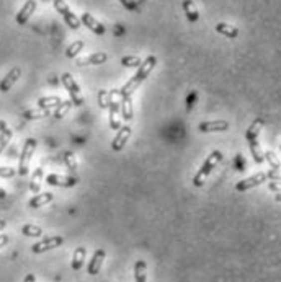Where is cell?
Here are the masks:
<instances>
[{
	"instance_id": "ac0fdd59",
	"label": "cell",
	"mask_w": 281,
	"mask_h": 282,
	"mask_svg": "<svg viewBox=\"0 0 281 282\" xmlns=\"http://www.w3.org/2000/svg\"><path fill=\"white\" fill-rule=\"evenodd\" d=\"M183 11L190 23H196L200 20V11H198V7L193 0H183Z\"/></svg>"
},
{
	"instance_id": "ab89813d",
	"label": "cell",
	"mask_w": 281,
	"mask_h": 282,
	"mask_svg": "<svg viewBox=\"0 0 281 282\" xmlns=\"http://www.w3.org/2000/svg\"><path fill=\"white\" fill-rule=\"evenodd\" d=\"M270 189L275 191V192H280V181H272Z\"/></svg>"
},
{
	"instance_id": "b9f144b4",
	"label": "cell",
	"mask_w": 281,
	"mask_h": 282,
	"mask_svg": "<svg viewBox=\"0 0 281 282\" xmlns=\"http://www.w3.org/2000/svg\"><path fill=\"white\" fill-rule=\"evenodd\" d=\"M8 126H7V122H5L3 119H0V132L3 131V129H7Z\"/></svg>"
},
{
	"instance_id": "8992f818",
	"label": "cell",
	"mask_w": 281,
	"mask_h": 282,
	"mask_svg": "<svg viewBox=\"0 0 281 282\" xmlns=\"http://www.w3.org/2000/svg\"><path fill=\"white\" fill-rule=\"evenodd\" d=\"M116 95L118 92L116 90H111L110 92V104H108V109H110V127L113 131H118L121 127V114H120V101L116 99Z\"/></svg>"
},
{
	"instance_id": "484cf974",
	"label": "cell",
	"mask_w": 281,
	"mask_h": 282,
	"mask_svg": "<svg viewBox=\"0 0 281 282\" xmlns=\"http://www.w3.org/2000/svg\"><path fill=\"white\" fill-rule=\"evenodd\" d=\"M61 101H62L61 96H43V98L38 99V108L52 109V108H56Z\"/></svg>"
},
{
	"instance_id": "4dcf8cb0",
	"label": "cell",
	"mask_w": 281,
	"mask_h": 282,
	"mask_svg": "<svg viewBox=\"0 0 281 282\" xmlns=\"http://www.w3.org/2000/svg\"><path fill=\"white\" fill-rule=\"evenodd\" d=\"M121 64L125 67L138 69L140 64H142V59H140L139 56H125V57H121Z\"/></svg>"
},
{
	"instance_id": "e575fe53",
	"label": "cell",
	"mask_w": 281,
	"mask_h": 282,
	"mask_svg": "<svg viewBox=\"0 0 281 282\" xmlns=\"http://www.w3.org/2000/svg\"><path fill=\"white\" fill-rule=\"evenodd\" d=\"M98 103H100V108L107 109L108 104H110V92L102 90L100 93H98Z\"/></svg>"
},
{
	"instance_id": "d4e9b609",
	"label": "cell",
	"mask_w": 281,
	"mask_h": 282,
	"mask_svg": "<svg viewBox=\"0 0 281 282\" xmlns=\"http://www.w3.org/2000/svg\"><path fill=\"white\" fill-rule=\"evenodd\" d=\"M249 147H250L252 158H254V162H255V163H263V162H265V158H263V150L260 149L259 140H250V142H249Z\"/></svg>"
},
{
	"instance_id": "6da1fadb",
	"label": "cell",
	"mask_w": 281,
	"mask_h": 282,
	"mask_svg": "<svg viewBox=\"0 0 281 282\" xmlns=\"http://www.w3.org/2000/svg\"><path fill=\"white\" fill-rule=\"evenodd\" d=\"M155 64H157V57L155 56H147V57H145V61H142V64L138 67V72L134 74L125 85H123V88L118 92V95L120 96H133V93L138 90L139 85L142 84V82L150 75L152 70H154Z\"/></svg>"
},
{
	"instance_id": "836d02e7",
	"label": "cell",
	"mask_w": 281,
	"mask_h": 282,
	"mask_svg": "<svg viewBox=\"0 0 281 282\" xmlns=\"http://www.w3.org/2000/svg\"><path fill=\"white\" fill-rule=\"evenodd\" d=\"M10 139H11V131L7 127V129H3L2 132H0V154L5 150V147L8 145L10 142Z\"/></svg>"
},
{
	"instance_id": "7bdbcfd3",
	"label": "cell",
	"mask_w": 281,
	"mask_h": 282,
	"mask_svg": "<svg viewBox=\"0 0 281 282\" xmlns=\"http://www.w3.org/2000/svg\"><path fill=\"white\" fill-rule=\"evenodd\" d=\"M5 197H7V192H5V189L0 188V199H5Z\"/></svg>"
},
{
	"instance_id": "e0dca14e",
	"label": "cell",
	"mask_w": 281,
	"mask_h": 282,
	"mask_svg": "<svg viewBox=\"0 0 281 282\" xmlns=\"http://www.w3.org/2000/svg\"><path fill=\"white\" fill-rule=\"evenodd\" d=\"M120 114L125 121H131L134 116V108H133V99L131 96H121L120 99Z\"/></svg>"
},
{
	"instance_id": "ba28073f",
	"label": "cell",
	"mask_w": 281,
	"mask_h": 282,
	"mask_svg": "<svg viewBox=\"0 0 281 282\" xmlns=\"http://www.w3.org/2000/svg\"><path fill=\"white\" fill-rule=\"evenodd\" d=\"M265 181H267V173H255V175L249 176V178L239 181V183L236 185V189L241 191V192L249 191V189H252V188H257V186L263 185Z\"/></svg>"
},
{
	"instance_id": "d6a6232c",
	"label": "cell",
	"mask_w": 281,
	"mask_h": 282,
	"mask_svg": "<svg viewBox=\"0 0 281 282\" xmlns=\"http://www.w3.org/2000/svg\"><path fill=\"white\" fill-rule=\"evenodd\" d=\"M263 158L270 163L272 170H277V172H280V160H278V157L273 154V152H265V154H263Z\"/></svg>"
},
{
	"instance_id": "5bb4252c",
	"label": "cell",
	"mask_w": 281,
	"mask_h": 282,
	"mask_svg": "<svg viewBox=\"0 0 281 282\" xmlns=\"http://www.w3.org/2000/svg\"><path fill=\"white\" fill-rule=\"evenodd\" d=\"M20 75H21V69L20 67H13V69H11L10 72L3 77V80L0 82V92L7 93L10 88L13 87L16 82H18Z\"/></svg>"
},
{
	"instance_id": "44dd1931",
	"label": "cell",
	"mask_w": 281,
	"mask_h": 282,
	"mask_svg": "<svg viewBox=\"0 0 281 282\" xmlns=\"http://www.w3.org/2000/svg\"><path fill=\"white\" fill-rule=\"evenodd\" d=\"M51 201H52V192H43V194H36L34 197H31L28 205H30L31 209H38L46 204H49Z\"/></svg>"
},
{
	"instance_id": "f1b7e54d",
	"label": "cell",
	"mask_w": 281,
	"mask_h": 282,
	"mask_svg": "<svg viewBox=\"0 0 281 282\" xmlns=\"http://www.w3.org/2000/svg\"><path fill=\"white\" fill-rule=\"evenodd\" d=\"M21 233L25 235V237H41L44 232H43V228L38 227V225L26 224V225L21 227Z\"/></svg>"
},
{
	"instance_id": "7402d4cb",
	"label": "cell",
	"mask_w": 281,
	"mask_h": 282,
	"mask_svg": "<svg viewBox=\"0 0 281 282\" xmlns=\"http://www.w3.org/2000/svg\"><path fill=\"white\" fill-rule=\"evenodd\" d=\"M43 168H36L34 170V173L31 175V181H30V189L33 194H39L41 191V183H43Z\"/></svg>"
},
{
	"instance_id": "7c38bea8",
	"label": "cell",
	"mask_w": 281,
	"mask_h": 282,
	"mask_svg": "<svg viewBox=\"0 0 281 282\" xmlns=\"http://www.w3.org/2000/svg\"><path fill=\"white\" fill-rule=\"evenodd\" d=\"M46 183L49 186H61V188H70L77 183V180L74 176H64V175H57V173H51L46 176Z\"/></svg>"
},
{
	"instance_id": "f35d334b",
	"label": "cell",
	"mask_w": 281,
	"mask_h": 282,
	"mask_svg": "<svg viewBox=\"0 0 281 282\" xmlns=\"http://www.w3.org/2000/svg\"><path fill=\"white\" fill-rule=\"evenodd\" d=\"M7 243H8V237H7V235H0V250H2Z\"/></svg>"
},
{
	"instance_id": "2e32d148",
	"label": "cell",
	"mask_w": 281,
	"mask_h": 282,
	"mask_svg": "<svg viewBox=\"0 0 281 282\" xmlns=\"http://www.w3.org/2000/svg\"><path fill=\"white\" fill-rule=\"evenodd\" d=\"M108 61V54L107 52H93L89 57L79 59L77 64L79 66H100V64H105Z\"/></svg>"
},
{
	"instance_id": "9a60e30c",
	"label": "cell",
	"mask_w": 281,
	"mask_h": 282,
	"mask_svg": "<svg viewBox=\"0 0 281 282\" xmlns=\"http://www.w3.org/2000/svg\"><path fill=\"white\" fill-rule=\"evenodd\" d=\"M105 256H107V253H105V250H97L95 253H93L90 263H89V268H87V273H89L90 276H97L98 273H100Z\"/></svg>"
},
{
	"instance_id": "60d3db41",
	"label": "cell",
	"mask_w": 281,
	"mask_h": 282,
	"mask_svg": "<svg viewBox=\"0 0 281 282\" xmlns=\"http://www.w3.org/2000/svg\"><path fill=\"white\" fill-rule=\"evenodd\" d=\"M25 282H36V278H34V274H28L25 278Z\"/></svg>"
},
{
	"instance_id": "f546056e",
	"label": "cell",
	"mask_w": 281,
	"mask_h": 282,
	"mask_svg": "<svg viewBox=\"0 0 281 282\" xmlns=\"http://www.w3.org/2000/svg\"><path fill=\"white\" fill-rule=\"evenodd\" d=\"M51 114V109H46V108H38V109H30L26 111L25 114V119H39V117H46Z\"/></svg>"
},
{
	"instance_id": "4316f807",
	"label": "cell",
	"mask_w": 281,
	"mask_h": 282,
	"mask_svg": "<svg viewBox=\"0 0 281 282\" xmlns=\"http://www.w3.org/2000/svg\"><path fill=\"white\" fill-rule=\"evenodd\" d=\"M72 108V101H70V99H66V101H62L57 104L56 106V109H54V113H52V116L56 117V119H61V117H64L67 113H69V109Z\"/></svg>"
},
{
	"instance_id": "5b68a950",
	"label": "cell",
	"mask_w": 281,
	"mask_h": 282,
	"mask_svg": "<svg viewBox=\"0 0 281 282\" xmlns=\"http://www.w3.org/2000/svg\"><path fill=\"white\" fill-rule=\"evenodd\" d=\"M52 5H54V8L59 11V15L62 16L64 21H66L70 28H72V29H79L80 20L77 18V16H75V13L69 8V5L64 2V0H54V2H52Z\"/></svg>"
},
{
	"instance_id": "52a82bcc",
	"label": "cell",
	"mask_w": 281,
	"mask_h": 282,
	"mask_svg": "<svg viewBox=\"0 0 281 282\" xmlns=\"http://www.w3.org/2000/svg\"><path fill=\"white\" fill-rule=\"evenodd\" d=\"M64 242L62 237H48L44 240H41V242L34 243L31 246V251L34 255H39V253H44V251H49V250H54L57 246H61Z\"/></svg>"
},
{
	"instance_id": "83f0119b",
	"label": "cell",
	"mask_w": 281,
	"mask_h": 282,
	"mask_svg": "<svg viewBox=\"0 0 281 282\" xmlns=\"http://www.w3.org/2000/svg\"><path fill=\"white\" fill-rule=\"evenodd\" d=\"M84 41H74V43L72 44H70L69 46V48L66 49V56L69 57V59H74V57H77L79 54H80V52L82 51H84Z\"/></svg>"
},
{
	"instance_id": "d590c367",
	"label": "cell",
	"mask_w": 281,
	"mask_h": 282,
	"mask_svg": "<svg viewBox=\"0 0 281 282\" xmlns=\"http://www.w3.org/2000/svg\"><path fill=\"white\" fill-rule=\"evenodd\" d=\"M15 175H16V170L15 168L0 167V178H13Z\"/></svg>"
},
{
	"instance_id": "8fae6325",
	"label": "cell",
	"mask_w": 281,
	"mask_h": 282,
	"mask_svg": "<svg viewBox=\"0 0 281 282\" xmlns=\"http://www.w3.org/2000/svg\"><path fill=\"white\" fill-rule=\"evenodd\" d=\"M200 132H224L229 129V122L224 119H216V121H204L198 124Z\"/></svg>"
},
{
	"instance_id": "ee69618b",
	"label": "cell",
	"mask_w": 281,
	"mask_h": 282,
	"mask_svg": "<svg viewBox=\"0 0 281 282\" xmlns=\"http://www.w3.org/2000/svg\"><path fill=\"white\" fill-rule=\"evenodd\" d=\"M5 227H7V222H5V220H0V232H2Z\"/></svg>"
},
{
	"instance_id": "cb8c5ba5",
	"label": "cell",
	"mask_w": 281,
	"mask_h": 282,
	"mask_svg": "<svg viewBox=\"0 0 281 282\" xmlns=\"http://www.w3.org/2000/svg\"><path fill=\"white\" fill-rule=\"evenodd\" d=\"M134 282H147V266L142 260L134 266Z\"/></svg>"
},
{
	"instance_id": "1f68e13d",
	"label": "cell",
	"mask_w": 281,
	"mask_h": 282,
	"mask_svg": "<svg viewBox=\"0 0 281 282\" xmlns=\"http://www.w3.org/2000/svg\"><path fill=\"white\" fill-rule=\"evenodd\" d=\"M64 162H66V167L69 172L75 173L77 172V160H75V157L72 152H67V154H64Z\"/></svg>"
},
{
	"instance_id": "603a6c76",
	"label": "cell",
	"mask_w": 281,
	"mask_h": 282,
	"mask_svg": "<svg viewBox=\"0 0 281 282\" xmlns=\"http://www.w3.org/2000/svg\"><path fill=\"white\" fill-rule=\"evenodd\" d=\"M87 256V250L84 246H79L77 250L74 251V260H72V269L74 271H80L84 268V260Z\"/></svg>"
},
{
	"instance_id": "3957f363",
	"label": "cell",
	"mask_w": 281,
	"mask_h": 282,
	"mask_svg": "<svg viewBox=\"0 0 281 282\" xmlns=\"http://www.w3.org/2000/svg\"><path fill=\"white\" fill-rule=\"evenodd\" d=\"M34 150H36V139H26L25 145L21 149V155H20V163H18V175L20 176H26L30 172V163Z\"/></svg>"
},
{
	"instance_id": "8d00e7d4",
	"label": "cell",
	"mask_w": 281,
	"mask_h": 282,
	"mask_svg": "<svg viewBox=\"0 0 281 282\" xmlns=\"http://www.w3.org/2000/svg\"><path fill=\"white\" fill-rule=\"evenodd\" d=\"M120 2H121L123 7H125L126 10H130V11H133V10H136V8H138L136 0H120Z\"/></svg>"
},
{
	"instance_id": "4fadbf2b",
	"label": "cell",
	"mask_w": 281,
	"mask_h": 282,
	"mask_svg": "<svg viewBox=\"0 0 281 282\" xmlns=\"http://www.w3.org/2000/svg\"><path fill=\"white\" fill-rule=\"evenodd\" d=\"M80 23H84V25L90 29V31H93L95 34H105V31H107V28H105V25H102L100 21H98L95 16L90 15V13H87V11H84L80 16Z\"/></svg>"
},
{
	"instance_id": "74e56055",
	"label": "cell",
	"mask_w": 281,
	"mask_h": 282,
	"mask_svg": "<svg viewBox=\"0 0 281 282\" xmlns=\"http://www.w3.org/2000/svg\"><path fill=\"white\" fill-rule=\"evenodd\" d=\"M196 98V93H191V96L190 98H186V111H191V108H193V99Z\"/></svg>"
},
{
	"instance_id": "277c9868",
	"label": "cell",
	"mask_w": 281,
	"mask_h": 282,
	"mask_svg": "<svg viewBox=\"0 0 281 282\" xmlns=\"http://www.w3.org/2000/svg\"><path fill=\"white\" fill-rule=\"evenodd\" d=\"M62 85L66 87L67 93L70 95V101H72V104H75V106H80V104H84V95H82L80 92V87L77 82L74 80V77L70 75L69 72L62 74Z\"/></svg>"
},
{
	"instance_id": "d6986e66",
	"label": "cell",
	"mask_w": 281,
	"mask_h": 282,
	"mask_svg": "<svg viewBox=\"0 0 281 282\" xmlns=\"http://www.w3.org/2000/svg\"><path fill=\"white\" fill-rule=\"evenodd\" d=\"M216 31L222 34V36L231 38V39L239 36V28H236L234 25H229V23H224V21H219L218 25H216Z\"/></svg>"
},
{
	"instance_id": "30bf717a",
	"label": "cell",
	"mask_w": 281,
	"mask_h": 282,
	"mask_svg": "<svg viewBox=\"0 0 281 282\" xmlns=\"http://www.w3.org/2000/svg\"><path fill=\"white\" fill-rule=\"evenodd\" d=\"M131 137V126H121L118 129V134L115 136L113 142H111V149H113L115 152H121L123 149H125V145L128 142V139Z\"/></svg>"
},
{
	"instance_id": "7a4b0ae2",
	"label": "cell",
	"mask_w": 281,
	"mask_h": 282,
	"mask_svg": "<svg viewBox=\"0 0 281 282\" xmlns=\"http://www.w3.org/2000/svg\"><path fill=\"white\" fill-rule=\"evenodd\" d=\"M222 160V154L219 150L211 152L209 157L204 160V163L201 165V168L198 170V173L195 175V180H193V185L195 186H203L204 181H206L208 176L213 173V170L219 165V162Z\"/></svg>"
},
{
	"instance_id": "ffe728a7",
	"label": "cell",
	"mask_w": 281,
	"mask_h": 282,
	"mask_svg": "<svg viewBox=\"0 0 281 282\" xmlns=\"http://www.w3.org/2000/svg\"><path fill=\"white\" fill-rule=\"evenodd\" d=\"M262 127H263V119L262 117H257V119L249 126L247 132H245V139H247V142H250V140H257V137H259V134L262 131Z\"/></svg>"
},
{
	"instance_id": "9c48e42d",
	"label": "cell",
	"mask_w": 281,
	"mask_h": 282,
	"mask_svg": "<svg viewBox=\"0 0 281 282\" xmlns=\"http://www.w3.org/2000/svg\"><path fill=\"white\" fill-rule=\"evenodd\" d=\"M34 10H36V0H26L25 5L20 8V11L16 13L15 16V21H16V25H26L28 20L31 18V15L34 13Z\"/></svg>"
}]
</instances>
